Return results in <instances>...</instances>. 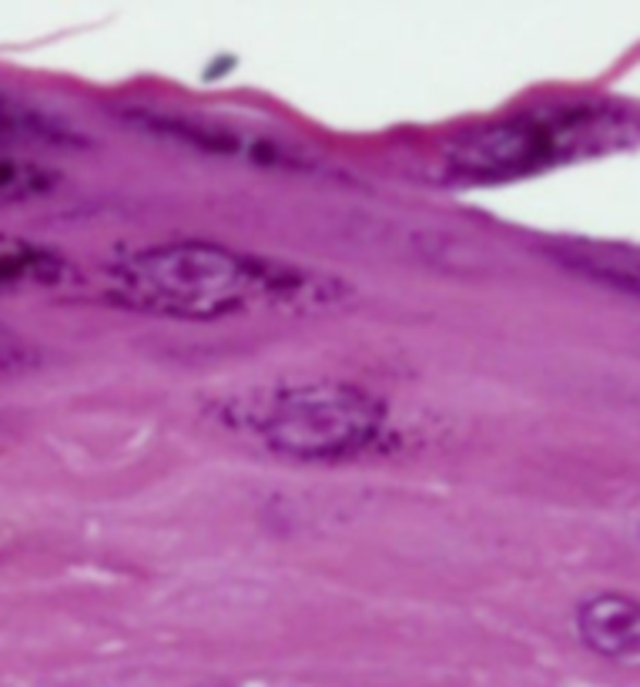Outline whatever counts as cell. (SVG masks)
<instances>
[{
  "label": "cell",
  "instance_id": "ba28073f",
  "mask_svg": "<svg viewBox=\"0 0 640 687\" xmlns=\"http://www.w3.org/2000/svg\"><path fill=\"white\" fill-rule=\"evenodd\" d=\"M55 181H58V174L48 168L14 158V155H0V205L37 198L44 192H51Z\"/></svg>",
  "mask_w": 640,
  "mask_h": 687
},
{
  "label": "cell",
  "instance_id": "30bf717a",
  "mask_svg": "<svg viewBox=\"0 0 640 687\" xmlns=\"http://www.w3.org/2000/svg\"><path fill=\"white\" fill-rule=\"evenodd\" d=\"M14 359H17V342L11 339V333L0 329V370H4V365H11Z\"/></svg>",
  "mask_w": 640,
  "mask_h": 687
},
{
  "label": "cell",
  "instance_id": "52a82bcc",
  "mask_svg": "<svg viewBox=\"0 0 640 687\" xmlns=\"http://www.w3.org/2000/svg\"><path fill=\"white\" fill-rule=\"evenodd\" d=\"M61 258L27 239L0 236V289H14L27 282H55L61 279Z\"/></svg>",
  "mask_w": 640,
  "mask_h": 687
},
{
  "label": "cell",
  "instance_id": "8992f818",
  "mask_svg": "<svg viewBox=\"0 0 640 687\" xmlns=\"http://www.w3.org/2000/svg\"><path fill=\"white\" fill-rule=\"evenodd\" d=\"M560 268L580 275V279L604 286L624 296L640 299V245H614V242H583V239H567L546 245Z\"/></svg>",
  "mask_w": 640,
  "mask_h": 687
},
{
  "label": "cell",
  "instance_id": "6da1fadb",
  "mask_svg": "<svg viewBox=\"0 0 640 687\" xmlns=\"http://www.w3.org/2000/svg\"><path fill=\"white\" fill-rule=\"evenodd\" d=\"M342 286L329 275L268 262L215 242L152 245L111 268V296L148 315L215 323L258 305H326Z\"/></svg>",
  "mask_w": 640,
  "mask_h": 687
},
{
  "label": "cell",
  "instance_id": "9c48e42d",
  "mask_svg": "<svg viewBox=\"0 0 640 687\" xmlns=\"http://www.w3.org/2000/svg\"><path fill=\"white\" fill-rule=\"evenodd\" d=\"M34 131H40V121L24 111L21 105L0 98V145H11V142H24V137H37Z\"/></svg>",
  "mask_w": 640,
  "mask_h": 687
},
{
  "label": "cell",
  "instance_id": "3957f363",
  "mask_svg": "<svg viewBox=\"0 0 640 687\" xmlns=\"http://www.w3.org/2000/svg\"><path fill=\"white\" fill-rule=\"evenodd\" d=\"M386 409L349 383H305L271 396L258 417L262 443L302 463L346 460L370 449L383 433Z\"/></svg>",
  "mask_w": 640,
  "mask_h": 687
},
{
  "label": "cell",
  "instance_id": "7a4b0ae2",
  "mask_svg": "<svg viewBox=\"0 0 640 687\" xmlns=\"http://www.w3.org/2000/svg\"><path fill=\"white\" fill-rule=\"evenodd\" d=\"M617 114L604 108L523 111L463 131L446 152V171L467 185H493L583 152L607 148L617 142Z\"/></svg>",
  "mask_w": 640,
  "mask_h": 687
},
{
  "label": "cell",
  "instance_id": "5b68a950",
  "mask_svg": "<svg viewBox=\"0 0 640 687\" xmlns=\"http://www.w3.org/2000/svg\"><path fill=\"white\" fill-rule=\"evenodd\" d=\"M577 634L583 644L607 661L640 658V601L627 593H597L577 607Z\"/></svg>",
  "mask_w": 640,
  "mask_h": 687
},
{
  "label": "cell",
  "instance_id": "277c9868",
  "mask_svg": "<svg viewBox=\"0 0 640 687\" xmlns=\"http://www.w3.org/2000/svg\"><path fill=\"white\" fill-rule=\"evenodd\" d=\"M138 121L165 137H174L181 145H195L208 155H232V158H245L255 165L299 168V161H292V152L286 145L271 142V137L239 131L221 121H208V118H195V114H168V111H145V114H138Z\"/></svg>",
  "mask_w": 640,
  "mask_h": 687
}]
</instances>
